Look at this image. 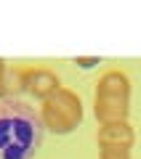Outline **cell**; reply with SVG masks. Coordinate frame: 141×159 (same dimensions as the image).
<instances>
[{
	"label": "cell",
	"instance_id": "5b68a950",
	"mask_svg": "<svg viewBox=\"0 0 141 159\" xmlns=\"http://www.w3.org/2000/svg\"><path fill=\"white\" fill-rule=\"evenodd\" d=\"M99 146H117V148H133L136 143V133L128 122H120V125H104L96 133Z\"/></svg>",
	"mask_w": 141,
	"mask_h": 159
},
{
	"label": "cell",
	"instance_id": "7a4b0ae2",
	"mask_svg": "<svg viewBox=\"0 0 141 159\" xmlns=\"http://www.w3.org/2000/svg\"><path fill=\"white\" fill-rule=\"evenodd\" d=\"M37 114H40V122H43L45 130L56 133V135H69L83 122V101H80V96L75 90L59 88L48 101H43Z\"/></svg>",
	"mask_w": 141,
	"mask_h": 159
},
{
	"label": "cell",
	"instance_id": "3957f363",
	"mask_svg": "<svg viewBox=\"0 0 141 159\" xmlns=\"http://www.w3.org/2000/svg\"><path fill=\"white\" fill-rule=\"evenodd\" d=\"M93 114L99 125H120L128 122L130 114V98H117V96H96L93 98Z\"/></svg>",
	"mask_w": 141,
	"mask_h": 159
},
{
	"label": "cell",
	"instance_id": "9c48e42d",
	"mask_svg": "<svg viewBox=\"0 0 141 159\" xmlns=\"http://www.w3.org/2000/svg\"><path fill=\"white\" fill-rule=\"evenodd\" d=\"M75 64H77V66H83V69H93L96 64H101V58H99V56H90V58L77 56V58H75Z\"/></svg>",
	"mask_w": 141,
	"mask_h": 159
},
{
	"label": "cell",
	"instance_id": "277c9868",
	"mask_svg": "<svg viewBox=\"0 0 141 159\" xmlns=\"http://www.w3.org/2000/svg\"><path fill=\"white\" fill-rule=\"evenodd\" d=\"M61 88L59 74L51 69H27V93H32L40 101H48Z\"/></svg>",
	"mask_w": 141,
	"mask_h": 159
},
{
	"label": "cell",
	"instance_id": "30bf717a",
	"mask_svg": "<svg viewBox=\"0 0 141 159\" xmlns=\"http://www.w3.org/2000/svg\"><path fill=\"white\" fill-rule=\"evenodd\" d=\"M6 72H8V66H6V61L0 58V98L6 101V90H3V77H6Z\"/></svg>",
	"mask_w": 141,
	"mask_h": 159
},
{
	"label": "cell",
	"instance_id": "6da1fadb",
	"mask_svg": "<svg viewBox=\"0 0 141 159\" xmlns=\"http://www.w3.org/2000/svg\"><path fill=\"white\" fill-rule=\"evenodd\" d=\"M40 114L24 101H0V159H35L43 146Z\"/></svg>",
	"mask_w": 141,
	"mask_h": 159
},
{
	"label": "cell",
	"instance_id": "8992f818",
	"mask_svg": "<svg viewBox=\"0 0 141 159\" xmlns=\"http://www.w3.org/2000/svg\"><path fill=\"white\" fill-rule=\"evenodd\" d=\"M96 96H117V98H130V80L120 69H109L99 77L96 82Z\"/></svg>",
	"mask_w": 141,
	"mask_h": 159
},
{
	"label": "cell",
	"instance_id": "52a82bcc",
	"mask_svg": "<svg viewBox=\"0 0 141 159\" xmlns=\"http://www.w3.org/2000/svg\"><path fill=\"white\" fill-rule=\"evenodd\" d=\"M3 90H6V101L27 93V69H8L3 77Z\"/></svg>",
	"mask_w": 141,
	"mask_h": 159
},
{
	"label": "cell",
	"instance_id": "ba28073f",
	"mask_svg": "<svg viewBox=\"0 0 141 159\" xmlns=\"http://www.w3.org/2000/svg\"><path fill=\"white\" fill-rule=\"evenodd\" d=\"M99 159H130V151L117 146H99Z\"/></svg>",
	"mask_w": 141,
	"mask_h": 159
}]
</instances>
